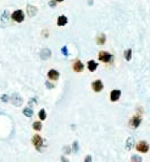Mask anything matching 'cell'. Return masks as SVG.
<instances>
[{"mask_svg": "<svg viewBox=\"0 0 150 162\" xmlns=\"http://www.w3.org/2000/svg\"><path fill=\"white\" fill-rule=\"evenodd\" d=\"M32 144H33V146L36 148V150L39 151V152H41V151H43L46 148V141H45V139L41 135H39L38 133L32 136Z\"/></svg>", "mask_w": 150, "mask_h": 162, "instance_id": "obj_1", "label": "cell"}, {"mask_svg": "<svg viewBox=\"0 0 150 162\" xmlns=\"http://www.w3.org/2000/svg\"><path fill=\"white\" fill-rule=\"evenodd\" d=\"M98 60L103 63H106V65H111L114 62V55L106 50H100L98 53Z\"/></svg>", "mask_w": 150, "mask_h": 162, "instance_id": "obj_2", "label": "cell"}, {"mask_svg": "<svg viewBox=\"0 0 150 162\" xmlns=\"http://www.w3.org/2000/svg\"><path fill=\"white\" fill-rule=\"evenodd\" d=\"M141 121H143V117H141V115H139V113H136V115H133V116L129 118L128 126H129V128H132V129H137V128L140 126Z\"/></svg>", "mask_w": 150, "mask_h": 162, "instance_id": "obj_3", "label": "cell"}, {"mask_svg": "<svg viewBox=\"0 0 150 162\" xmlns=\"http://www.w3.org/2000/svg\"><path fill=\"white\" fill-rule=\"evenodd\" d=\"M134 148H136V150H137L138 152H140V153H146V152H149V150H150V145H149V143L145 141V140H139V141L134 145Z\"/></svg>", "mask_w": 150, "mask_h": 162, "instance_id": "obj_4", "label": "cell"}, {"mask_svg": "<svg viewBox=\"0 0 150 162\" xmlns=\"http://www.w3.org/2000/svg\"><path fill=\"white\" fill-rule=\"evenodd\" d=\"M11 20L16 23H22L24 21V12L23 10H15L12 14H11Z\"/></svg>", "mask_w": 150, "mask_h": 162, "instance_id": "obj_5", "label": "cell"}, {"mask_svg": "<svg viewBox=\"0 0 150 162\" xmlns=\"http://www.w3.org/2000/svg\"><path fill=\"white\" fill-rule=\"evenodd\" d=\"M72 71L76 72V73H82V72L84 71V65H83V62L79 59L73 60V62H72Z\"/></svg>", "mask_w": 150, "mask_h": 162, "instance_id": "obj_6", "label": "cell"}, {"mask_svg": "<svg viewBox=\"0 0 150 162\" xmlns=\"http://www.w3.org/2000/svg\"><path fill=\"white\" fill-rule=\"evenodd\" d=\"M91 89H93V92L94 93H101L103 92V89H104V83H103V80H100V79H95L91 82Z\"/></svg>", "mask_w": 150, "mask_h": 162, "instance_id": "obj_7", "label": "cell"}, {"mask_svg": "<svg viewBox=\"0 0 150 162\" xmlns=\"http://www.w3.org/2000/svg\"><path fill=\"white\" fill-rule=\"evenodd\" d=\"M46 77H48V80H50V82H56V80L59 79V77H60V73H59V71H57V70L51 68V70L48 71Z\"/></svg>", "mask_w": 150, "mask_h": 162, "instance_id": "obj_8", "label": "cell"}, {"mask_svg": "<svg viewBox=\"0 0 150 162\" xmlns=\"http://www.w3.org/2000/svg\"><path fill=\"white\" fill-rule=\"evenodd\" d=\"M121 95H122V93H121L120 89H112V90L110 92L109 96H110V100L112 102H116V101H119L121 99Z\"/></svg>", "mask_w": 150, "mask_h": 162, "instance_id": "obj_9", "label": "cell"}, {"mask_svg": "<svg viewBox=\"0 0 150 162\" xmlns=\"http://www.w3.org/2000/svg\"><path fill=\"white\" fill-rule=\"evenodd\" d=\"M11 102L14 104V106H21L22 102H23V99L21 98L19 94H14L11 96Z\"/></svg>", "mask_w": 150, "mask_h": 162, "instance_id": "obj_10", "label": "cell"}, {"mask_svg": "<svg viewBox=\"0 0 150 162\" xmlns=\"http://www.w3.org/2000/svg\"><path fill=\"white\" fill-rule=\"evenodd\" d=\"M57 26L59 27H64L66 26L69 23V18H67V16H65V15H60L59 17H57Z\"/></svg>", "mask_w": 150, "mask_h": 162, "instance_id": "obj_11", "label": "cell"}, {"mask_svg": "<svg viewBox=\"0 0 150 162\" xmlns=\"http://www.w3.org/2000/svg\"><path fill=\"white\" fill-rule=\"evenodd\" d=\"M98 67H99V65L95 60H89L88 63H87V68H88L89 72H95Z\"/></svg>", "mask_w": 150, "mask_h": 162, "instance_id": "obj_12", "label": "cell"}, {"mask_svg": "<svg viewBox=\"0 0 150 162\" xmlns=\"http://www.w3.org/2000/svg\"><path fill=\"white\" fill-rule=\"evenodd\" d=\"M40 58H41V60H48V59L51 58V51H50V49L43 48L40 51Z\"/></svg>", "mask_w": 150, "mask_h": 162, "instance_id": "obj_13", "label": "cell"}, {"mask_svg": "<svg viewBox=\"0 0 150 162\" xmlns=\"http://www.w3.org/2000/svg\"><path fill=\"white\" fill-rule=\"evenodd\" d=\"M134 145H136V140H134V138H133V136H129L128 139L126 140V150H127V151L132 150L133 148H134Z\"/></svg>", "mask_w": 150, "mask_h": 162, "instance_id": "obj_14", "label": "cell"}, {"mask_svg": "<svg viewBox=\"0 0 150 162\" xmlns=\"http://www.w3.org/2000/svg\"><path fill=\"white\" fill-rule=\"evenodd\" d=\"M38 12V9L36 6L33 5H27V15L29 16V17H33V16H36Z\"/></svg>", "mask_w": 150, "mask_h": 162, "instance_id": "obj_15", "label": "cell"}, {"mask_svg": "<svg viewBox=\"0 0 150 162\" xmlns=\"http://www.w3.org/2000/svg\"><path fill=\"white\" fill-rule=\"evenodd\" d=\"M106 43V36L104 33H100L99 36H96V44L98 45H105Z\"/></svg>", "mask_w": 150, "mask_h": 162, "instance_id": "obj_16", "label": "cell"}, {"mask_svg": "<svg viewBox=\"0 0 150 162\" xmlns=\"http://www.w3.org/2000/svg\"><path fill=\"white\" fill-rule=\"evenodd\" d=\"M32 128H33V131L40 132L41 129H43V123H41V121H36V122H33Z\"/></svg>", "mask_w": 150, "mask_h": 162, "instance_id": "obj_17", "label": "cell"}, {"mask_svg": "<svg viewBox=\"0 0 150 162\" xmlns=\"http://www.w3.org/2000/svg\"><path fill=\"white\" fill-rule=\"evenodd\" d=\"M0 21H1V25H3V26H5L6 23H7V21H9V11H7V10H5V11L3 12L1 20H0Z\"/></svg>", "mask_w": 150, "mask_h": 162, "instance_id": "obj_18", "label": "cell"}, {"mask_svg": "<svg viewBox=\"0 0 150 162\" xmlns=\"http://www.w3.org/2000/svg\"><path fill=\"white\" fill-rule=\"evenodd\" d=\"M22 112H23V115L26 116V117H32V116H33V109H31V107H28V106L24 107Z\"/></svg>", "mask_w": 150, "mask_h": 162, "instance_id": "obj_19", "label": "cell"}, {"mask_svg": "<svg viewBox=\"0 0 150 162\" xmlns=\"http://www.w3.org/2000/svg\"><path fill=\"white\" fill-rule=\"evenodd\" d=\"M38 117H39V121H44V119H46V111H45L44 109L39 110V112H38Z\"/></svg>", "mask_w": 150, "mask_h": 162, "instance_id": "obj_20", "label": "cell"}, {"mask_svg": "<svg viewBox=\"0 0 150 162\" xmlns=\"http://www.w3.org/2000/svg\"><path fill=\"white\" fill-rule=\"evenodd\" d=\"M124 59H126L127 61H131L132 60V49L129 48V49H127V50H124Z\"/></svg>", "mask_w": 150, "mask_h": 162, "instance_id": "obj_21", "label": "cell"}, {"mask_svg": "<svg viewBox=\"0 0 150 162\" xmlns=\"http://www.w3.org/2000/svg\"><path fill=\"white\" fill-rule=\"evenodd\" d=\"M37 104H38V100H37V98H32V99H29V100H28V107L33 109V107H34Z\"/></svg>", "mask_w": 150, "mask_h": 162, "instance_id": "obj_22", "label": "cell"}, {"mask_svg": "<svg viewBox=\"0 0 150 162\" xmlns=\"http://www.w3.org/2000/svg\"><path fill=\"white\" fill-rule=\"evenodd\" d=\"M131 162H143V158H141V156H139V155H132Z\"/></svg>", "mask_w": 150, "mask_h": 162, "instance_id": "obj_23", "label": "cell"}, {"mask_svg": "<svg viewBox=\"0 0 150 162\" xmlns=\"http://www.w3.org/2000/svg\"><path fill=\"white\" fill-rule=\"evenodd\" d=\"M62 150H64V155H70V153L72 152V149H71L70 145H65Z\"/></svg>", "mask_w": 150, "mask_h": 162, "instance_id": "obj_24", "label": "cell"}, {"mask_svg": "<svg viewBox=\"0 0 150 162\" xmlns=\"http://www.w3.org/2000/svg\"><path fill=\"white\" fill-rule=\"evenodd\" d=\"M78 141L77 140H74L73 141V144H72V146H71V149H72V152H74V153H76V152H78Z\"/></svg>", "mask_w": 150, "mask_h": 162, "instance_id": "obj_25", "label": "cell"}, {"mask_svg": "<svg viewBox=\"0 0 150 162\" xmlns=\"http://www.w3.org/2000/svg\"><path fill=\"white\" fill-rule=\"evenodd\" d=\"M61 53L64 56H69V49H67V46H62L61 48Z\"/></svg>", "mask_w": 150, "mask_h": 162, "instance_id": "obj_26", "label": "cell"}, {"mask_svg": "<svg viewBox=\"0 0 150 162\" xmlns=\"http://www.w3.org/2000/svg\"><path fill=\"white\" fill-rule=\"evenodd\" d=\"M45 85H46V88L48 89H53L55 85H54V83H51V82H50V80H46V82H45Z\"/></svg>", "mask_w": 150, "mask_h": 162, "instance_id": "obj_27", "label": "cell"}, {"mask_svg": "<svg viewBox=\"0 0 150 162\" xmlns=\"http://www.w3.org/2000/svg\"><path fill=\"white\" fill-rule=\"evenodd\" d=\"M10 100V98H9V95H6V94H4L3 96H1V101L3 102H7V101H9Z\"/></svg>", "mask_w": 150, "mask_h": 162, "instance_id": "obj_28", "label": "cell"}, {"mask_svg": "<svg viewBox=\"0 0 150 162\" xmlns=\"http://www.w3.org/2000/svg\"><path fill=\"white\" fill-rule=\"evenodd\" d=\"M48 5H49V6H50V7H55V6H56V5H57V3H56V1H55V0H50V1H49V3H48Z\"/></svg>", "mask_w": 150, "mask_h": 162, "instance_id": "obj_29", "label": "cell"}, {"mask_svg": "<svg viewBox=\"0 0 150 162\" xmlns=\"http://www.w3.org/2000/svg\"><path fill=\"white\" fill-rule=\"evenodd\" d=\"M84 162H93V158H91V155H87L84 157Z\"/></svg>", "mask_w": 150, "mask_h": 162, "instance_id": "obj_30", "label": "cell"}, {"mask_svg": "<svg viewBox=\"0 0 150 162\" xmlns=\"http://www.w3.org/2000/svg\"><path fill=\"white\" fill-rule=\"evenodd\" d=\"M61 162H70V161H69V158L66 157L65 155H62V156H61Z\"/></svg>", "mask_w": 150, "mask_h": 162, "instance_id": "obj_31", "label": "cell"}, {"mask_svg": "<svg viewBox=\"0 0 150 162\" xmlns=\"http://www.w3.org/2000/svg\"><path fill=\"white\" fill-rule=\"evenodd\" d=\"M48 36H49V32H48L46 29H44V31H43V37H45V38H48Z\"/></svg>", "mask_w": 150, "mask_h": 162, "instance_id": "obj_32", "label": "cell"}, {"mask_svg": "<svg viewBox=\"0 0 150 162\" xmlns=\"http://www.w3.org/2000/svg\"><path fill=\"white\" fill-rule=\"evenodd\" d=\"M55 1H56V3H64L65 0H55Z\"/></svg>", "mask_w": 150, "mask_h": 162, "instance_id": "obj_33", "label": "cell"}, {"mask_svg": "<svg viewBox=\"0 0 150 162\" xmlns=\"http://www.w3.org/2000/svg\"><path fill=\"white\" fill-rule=\"evenodd\" d=\"M88 4H89V5H91V4H93V0H89V1H88Z\"/></svg>", "mask_w": 150, "mask_h": 162, "instance_id": "obj_34", "label": "cell"}]
</instances>
